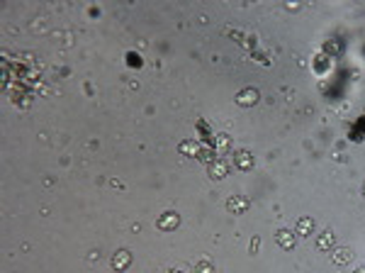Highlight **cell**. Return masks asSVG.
<instances>
[{"label": "cell", "instance_id": "obj_1", "mask_svg": "<svg viewBox=\"0 0 365 273\" xmlns=\"http://www.w3.org/2000/svg\"><path fill=\"white\" fill-rule=\"evenodd\" d=\"M249 208H251V203H249L246 195H231V198L226 200V210L234 212V215H241V212H246Z\"/></svg>", "mask_w": 365, "mask_h": 273}, {"label": "cell", "instance_id": "obj_2", "mask_svg": "<svg viewBox=\"0 0 365 273\" xmlns=\"http://www.w3.org/2000/svg\"><path fill=\"white\" fill-rule=\"evenodd\" d=\"M234 100H236L241 108H251V105L258 103V90H256V88H244V90H238L236 93Z\"/></svg>", "mask_w": 365, "mask_h": 273}, {"label": "cell", "instance_id": "obj_3", "mask_svg": "<svg viewBox=\"0 0 365 273\" xmlns=\"http://www.w3.org/2000/svg\"><path fill=\"white\" fill-rule=\"evenodd\" d=\"M234 166H236L238 171H251L254 168V156H251V151H246V149H241L234 154Z\"/></svg>", "mask_w": 365, "mask_h": 273}, {"label": "cell", "instance_id": "obj_4", "mask_svg": "<svg viewBox=\"0 0 365 273\" xmlns=\"http://www.w3.org/2000/svg\"><path fill=\"white\" fill-rule=\"evenodd\" d=\"M207 171H209V178H214V180H219L229 173V163L224 159H214L209 166H207Z\"/></svg>", "mask_w": 365, "mask_h": 273}, {"label": "cell", "instance_id": "obj_5", "mask_svg": "<svg viewBox=\"0 0 365 273\" xmlns=\"http://www.w3.org/2000/svg\"><path fill=\"white\" fill-rule=\"evenodd\" d=\"M156 225H159V229H163V232H171V229H175V227L180 225V217H178V212H163Z\"/></svg>", "mask_w": 365, "mask_h": 273}, {"label": "cell", "instance_id": "obj_6", "mask_svg": "<svg viewBox=\"0 0 365 273\" xmlns=\"http://www.w3.org/2000/svg\"><path fill=\"white\" fill-rule=\"evenodd\" d=\"M110 263H112V268H114V271H125L129 263H132V254H129L127 249H119V251L112 256Z\"/></svg>", "mask_w": 365, "mask_h": 273}, {"label": "cell", "instance_id": "obj_7", "mask_svg": "<svg viewBox=\"0 0 365 273\" xmlns=\"http://www.w3.org/2000/svg\"><path fill=\"white\" fill-rule=\"evenodd\" d=\"M275 241H278L283 249H295V244H297V237H295V232H290V229H278V234H275Z\"/></svg>", "mask_w": 365, "mask_h": 273}, {"label": "cell", "instance_id": "obj_8", "mask_svg": "<svg viewBox=\"0 0 365 273\" xmlns=\"http://www.w3.org/2000/svg\"><path fill=\"white\" fill-rule=\"evenodd\" d=\"M350 258H353V249H348V246L333 249V254H331V261L336 263V266H343V263H348Z\"/></svg>", "mask_w": 365, "mask_h": 273}, {"label": "cell", "instance_id": "obj_9", "mask_svg": "<svg viewBox=\"0 0 365 273\" xmlns=\"http://www.w3.org/2000/svg\"><path fill=\"white\" fill-rule=\"evenodd\" d=\"M333 241H336V237H333V232H321L317 237V246L321 249V251H326V249H333Z\"/></svg>", "mask_w": 365, "mask_h": 273}, {"label": "cell", "instance_id": "obj_10", "mask_svg": "<svg viewBox=\"0 0 365 273\" xmlns=\"http://www.w3.org/2000/svg\"><path fill=\"white\" fill-rule=\"evenodd\" d=\"M312 232H314V220H312V217H300V220H297V234L309 237Z\"/></svg>", "mask_w": 365, "mask_h": 273}, {"label": "cell", "instance_id": "obj_11", "mask_svg": "<svg viewBox=\"0 0 365 273\" xmlns=\"http://www.w3.org/2000/svg\"><path fill=\"white\" fill-rule=\"evenodd\" d=\"M195 273H214V266H212L207 258H200V261L195 263Z\"/></svg>", "mask_w": 365, "mask_h": 273}, {"label": "cell", "instance_id": "obj_12", "mask_svg": "<svg viewBox=\"0 0 365 273\" xmlns=\"http://www.w3.org/2000/svg\"><path fill=\"white\" fill-rule=\"evenodd\" d=\"M197 159L200 161H205V163H212V161H214V149H200V151H197Z\"/></svg>", "mask_w": 365, "mask_h": 273}, {"label": "cell", "instance_id": "obj_13", "mask_svg": "<svg viewBox=\"0 0 365 273\" xmlns=\"http://www.w3.org/2000/svg\"><path fill=\"white\" fill-rule=\"evenodd\" d=\"M214 146H217V149H229V146H231V139H229V137H226V134H219V137H217V139H214Z\"/></svg>", "mask_w": 365, "mask_h": 273}, {"label": "cell", "instance_id": "obj_14", "mask_svg": "<svg viewBox=\"0 0 365 273\" xmlns=\"http://www.w3.org/2000/svg\"><path fill=\"white\" fill-rule=\"evenodd\" d=\"M180 151H183V154H192V156H197V151H200V149L192 144V142H183V144H180Z\"/></svg>", "mask_w": 365, "mask_h": 273}, {"label": "cell", "instance_id": "obj_15", "mask_svg": "<svg viewBox=\"0 0 365 273\" xmlns=\"http://www.w3.org/2000/svg\"><path fill=\"white\" fill-rule=\"evenodd\" d=\"M326 49H329V51H333V54H336V51L341 49V44H338L336 39H329V44H326Z\"/></svg>", "mask_w": 365, "mask_h": 273}, {"label": "cell", "instance_id": "obj_16", "mask_svg": "<svg viewBox=\"0 0 365 273\" xmlns=\"http://www.w3.org/2000/svg\"><path fill=\"white\" fill-rule=\"evenodd\" d=\"M168 273H185L183 268H173V271H168Z\"/></svg>", "mask_w": 365, "mask_h": 273}, {"label": "cell", "instance_id": "obj_17", "mask_svg": "<svg viewBox=\"0 0 365 273\" xmlns=\"http://www.w3.org/2000/svg\"><path fill=\"white\" fill-rule=\"evenodd\" d=\"M355 273H365V268H358V271H355Z\"/></svg>", "mask_w": 365, "mask_h": 273}, {"label": "cell", "instance_id": "obj_18", "mask_svg": "<svg viewBox=\"0 0 365 273\" xmlns=\"http://www.w3.org/2000/svg\"><path fill=\"white\" fill-rule=\"evenodd\" d=\"M363 195H365V186H363Z\"/></svg>", "mask_w": 365, "mask_h": 273}]
</instances>
